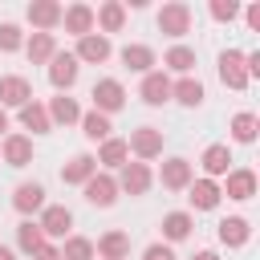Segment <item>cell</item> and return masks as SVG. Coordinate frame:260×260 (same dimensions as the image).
<instances>
[{
	"label": "cell",
	"mask_w": 260,
	"mask_h": 260,
	"mask_svg": "<svg viewBox=\"0 0 260 260\" xmlns=\"http://www.w3.org/2000/svg\"><path fill=\"white\" fill-rule=\"evenodd\" d=\"M162 130L158 126H138V130H130V138H126V146H130V154L138 158V162H154V158H162Z\"/></svg>",
	"instance_id": "obj_3"
},
{
	"label": "cell",
	"mask_w": 260,
	"mask_h": 260,
	"mask_svg": "<svg viewBox=\"0 0 260 260\" xmlns=\"http://www.w3.org/2000/svg\"><path fill=\"white\" fill-rule=\"evenodd\" d=\"M171 98L179 102V106H187V110H195V106H203V81L191 73V77H179V81H171Z\"/></svg>",
	"instance_id": "obj_32"
},
{
	"label": "cell",
	"mask_w": 260,
	"mask_h": 260,
	"mask_svg": "<svg viewBox=\"0 0 260 260\" xmlns=\"http://www.w3.org/2000/svg\"><path fill=\"white\" fill-rule=\"evenodd\" d=\"M81 191H85V203H93V207H114V203H118V183H114V175H106V171H98Z\"/></svg>",
	"instance_id": "obj_15"
},
{
	"label": "cell",
	"mask_w": 260,
	"mask_h": 260,
	"mask_svg": "<svg viewBox=\"0 0 260 260\" xmlns=\"http://www.w3.org/2000/svg\"><path fill=\"white\" fill-rule=\"evenodd\" d=\"M8 126H12V118H8V110H4V106H0V138H4V134H8Z\"/></svg>",
	"instance_id": "obj_41"
},
{
	"label": "cell",
	"mask_w": 260,
	"mask_h": 260,
	"mask_svg": "<svg viewBox=\"0 0 260 260\" xmlns=\"http://www.w3.org/2000/svg\"><path fill=\"white\" fill-rule=\"evenodd\" d=\"M219 183L215 179H195L191 187H187V203H191V211H215L219 207Z\"/></svg>",
	"instance_id": "obj_19"
},
{
	"label": "cell",
	"mask_w": 260,
	"mask_h": 260,
	"mask_svg": "<svg viewBox=\"0 0 260 260\" xmlns=\"http://www.w3.org/2000/svg\"><path fill=\"white\" fill-rule=\"evenodd\" d=\"M244 12V24L252 28V32H260V4H248V8H240Z\"/></svg>",
	"instance_id": "obj_39"
},
{
	"label": "cell",
	"mask_w": 260,
	"mask_h": 260,
	"mask_svg": "<svg viewBox=\"0 0 260 260\" xmlns=\"http://www.w3.org/2000/svg\"><path fill=\"white\" fill-rule=\"evenodd\" d=\"M142 260H179V256H175V248H171V244L154 240V244H146V248H142Z\"/></svg>",
	"instance_id": "obj_38"
},
{
	"label": "cell",
	"mask_w": 260,
	"mask_h": 260,
	"mask_svg": "<svg viewBox=\"0 0 260 260\" xmlns=\"http://www.w3.org/2000/svg\"><path fill=\"white\" fill-rule=\"evenodd\" d=\"M195 232V215L191 211H167L162 215V244H183Z\"/></svg>",
	"instance_id": "obj_26"
},
{
	"label": "cell",
	"mask_w": 260,
	"mask_h": 260,
	"mask_svg": "<svg viewBox=\"0 0 260 260\" xmlns=\"http://www.w3.org/2000/svg\"><path fill=\"white\" fill-rule=\"evenodd\" d=\"M24 102H32V81L20 73H4L0 77V106L4 110H20Z\"/></svg>",
	"instance_id": "obj_12"
},
{
	"label": "cell",
	"mask_w": 260,
	"mask_h": 260,
	"mask_svg": "<svg viewBox=\"0 0 260 260\" xmlns=\"http://www.w3.org/2000/svg\"><path fill=\"white\" fill-rule=\"evenodd\" d=\"M93 175H98V162H93V154H89V150L73 154V158L61 167V183H65V187H85Z\"/></svg>",
	"instance_id": "obj_14"
},
{
	"label": "cell",
	"mask_w": 260,
	"mask_h": 260,
	"mask_svg": "<svg viewBox=\"0 0 260 260\" xmlns=\"http://www.w3.org/2000/svg\"><path fill=\"white\" fill-rule=\"evenodd\" d=\"M122 24H126V4H122V0H106V4L93 8V28H98L102 37L122 32Z\"/></svg>",
	"instance_id": "obj_17"
},
{
	"label": "cell",
	"mask_w": 260,
	"mask_h": 260,
	"mask_svg": "<svg viewBox=\"0 0 260 260\" xmlns=\"http://www.w3.org/2000/svg\"><path fill=\"white\" fill-rule=\"evenodd\" d=\"M199 167H203V179H223L232 171V150L228 142H211L203 154H199Z\"/></svg>",
	"instance_id": "obj_18"
},
{
	"label": "cell",
	"mask_w": 260,
	"mask_h": 260,
	"mask_svg": "<svg viewBox=\"0 0 260 260\" xmlns=\"http://www.w3.org/2000/svg\"><path fill=\"white\" fill-rule=\"evenodd\" d=\"M12 207H16L24 219H32L37 211H45V187H41V183H20V187L12 191Z\"/></svg>",
	"instance_id": "obj_25"
},
{
	"label": "cell",
	"mask_w": 260,
	"mask_h": 260,
	"mask_svg": "<svg viewBox=\"0 0 260 260\" xmlns=\"http://www.w3.org/2000/svg\"><path fill=\"white\" fill-rule=\"evenodd\" d=\"M256 187H260V179H256L252 167H232V171L223 175L219 195H228V199H236V203H248V199H256Z\"/></svg>",
	"instance_id": "obj_4"
},
{
	"label": "cell",
	"mask_w": 260,
	"mask_h": 260,
	"mask_svg": "<svg viewBox=\"0 0 260 260\" xmlns=\"http://www.w3.org/2000/svg\"><path fill=\"white\" fill-rule=\"evenodd\" d=\"M61 24H65L69 37H85V32H93V4H85V0L69 4V8L61 12Z\"/></svg>",
	"instance_id": "obj_22"
},
{
	"label": "cell",
	"mask_w": 260,
	"mask_h": 260,
	"mask_svg": "<svg viewBox=\"0 0 260 260\" xmlns=\"http://www.w3.org/2000/svg\"><path fill=\"white\" fill-rule=\"evenodd\" d=\"M45 110H49V122H53V126H77V122H81V106H77V98H69V93L49 98Z\"/></svg>",
	"instance_id": "obj_24"
},
{
	"label": "cell",
	"mask_w": 260,
	"mask_h": 260,
	"mask_svg": "<svg viewBox=\"0 0 260 260\" xmlns=\"http://www.w3.org/2000/svg\"><path fill=\"white\" fill-rule=\"evenodd\" d=\"M16 118H20V126L24 130H32V134H49L53 130V122H49V110H45V102H24L20 110H16Z\"/></svg>",
	"instance_id": "obj_30"
},
{
	"label": "cell",
	"mask_w": 260,
	"mask_h": 260,
	"mask_svg": "<svg viewBox=\"0 0 260 260\" xmlns=\"http://www.w3.org/2000/svg\"><path fill=\"white\" fill-rule=\"evenodd\" d=\"M138 98H142L146 106H162V102H171V77H167L162 69H150V73L142 77V85H138Z\"/></svg>",
	"instance_id": "obj_23"
},
{
	"label": "cell",
	"mask_w": 260,
	"mask_h": 260,
	"mask_svg": "<svg viewBox=\"0 0 260 260\" xmlns=\"http://www.w3.org/2000/svg\"><path fill=\"white\" fill-rule=\"evenodd\" d=\"M20 49H24V32H20V24L4 20V24H0V53H20Z\"/></svg>",
	"instance_id": "obj_36"
},
{
	"label": "cell",
	"mask_w": 260,
	"mask_h": 260,
	"mask_svg": "<svg viewBox=\"0 0 260 260\" xmlns=\"http://www.w3.org/2000/svg\"><path fill=\"white\" fill-rule=\"evenodd\" d=\"M191 260H219V256H215V252H195Z\"/></svg>",
	"instance_id": "obj_42"
},
{
	"label": "cell",
	"mask_w": 260,
	"mask_h": 260,
	"mask_svg": "<svg viewBox=\"0 0 260 260\" xmlns=\"http://www.w3.org/2000/svg\"><path fill=\"white\" fill-rule=\"evenodd\" d=\"M73 57H77V65H106V61L114 57V45H110V37H102V32H85V37H77Z\"/></svg>",
	"instance_id": "obj_7"
},
{
	"label": "cell",
	"mask_w": 260,
	"mask_h": 260,
	"mask_svg": "<svg viewBox=\"0 0 260 260\" xmlns=\"http://www.w3.org/2000/svg\"><path fill=\"white\" fill-rule=\"evenodd\" d=\"M57 248H61V260H98V252H93V240H89V236H65Z\"/></svg>",
	"instance_id": "obj_35"
},
{
	"label": "cell",
	"mask_w": 260,
	"mask_h": 260,
	"mask_svg": "<svg viewBox=\"0 0 260 260\" xmlns=\"http://www.w3.org/2000/svg\"><path fill=\"white\" fill-rule=\"evenodd\" d=\"M93 252H98V260H126L130 256V236L118 232V228H110V232H102L93 240Z\"/></svg>",
	"instance_id": "obj_21"
},
{
	"label": "cell",
	"mask_w": 260,
	"mask_h": 260,
	"mask_svg": "<svg viewBox=\"0 0 260 260\" xmlns=\"http://www.w3.org/2000/svg\"><path fill=\"white\" fill-rule=\"evenodd\" d=\"M53 53H57V37H53V32H28V37H24V57H28L32 65H49Z\"/></svg>",
	"instance_id": "obj_27"
},
{
	"label": "cell",
	"mask_w": 260,
	"mask_h": 260,
	"mask_svg": "<svg viewBox=\"0 0 260 260\" xmlns=\"http://www.w3.org/2000/svg\"><path fill=\"white\" fill-rule=\"evenodd\" d=\"M89 98H93V110L110 118V114H118V110L126 106V85H122L118 77H98L93 89H89Z\"/></svg>",
	"instance_id": "obj_2"
},
{
	"label": "cell",
	"mask_w": 260,
	"mask_h": 260,
	"mask_svg": "<svg viewBox=\"0 0 260 260\" xmlns=\"http://www.w3.org/2000/svg\"><path fill=\"white\" fill-rule=\"evenodd\" d=\"M93 162L98 167H106V175L110 171H122L126 162H130V146H126V138H106V142H98V154H93Z\"/></svg>",
	"instance_id": "obj_13"
},
{
	"label": "cell",
	"mask_w": 260,
	"mask_h": 260,
	"mask_svg": "<svg viewBox=\"0 0 260 260\" xmlns=\"http://www.w3.org/2000/svg\"><path fill=\"white\" fill-rule=\"evenodd\" d=\"M0 158L8 162V167H28L32 162V138L28 134H4L0 138Z\"/></svg>",
	"instance_id": "obj_16"
},
{
	"label": "cell",
	"mask_w": 260,
	"mask_h": 260,
	"mask_svg": "<svg viewBox=\"0 0 260 260\" xmlns=\"http://www.w3.org/2000/svg\"><path fill=\"white\" fill-rule=\"evenodd\" d=\"M118 57H122V65H126L130 73H142V77L158 65V57H154V49H150V45H126Z\"/></svg>",
	"instance_id": "obj_29"
},
{
	"label": "cell",
	"mask_w": 260,
	"mask_h": 260,
	"mask_svg": "<svg viewBox=\"0 0 260 260\" xmlns=\"http://www.w3.org/2000/svg\"><path fill=\"white\" fill-rule=\"evenodd\" d=\"M191 69H195V49H191V45H171V49L162 53V73H167V77H171V73L191 77Z\"/></svg>",
	"instance_id": "obj_28"
},
{
	"label": "cell",
	"mask_w": 260,
	"mask_h": 260,
	"mask_svg": "<svg viewBox=\"0 0 260 260\" xmlns=\"http://www.w3.org/2000/svg\"><path fill=\"white\" fill-rule=\"evenodd\" d=\"M41 244H49L45 232H41V223H37V219H20V223H16V252L32 256Z\"/></svg>",
	"instance_id": "obj_33"
},
{
	"label": "cell",
	"mask_w": 260,
	"mask_h": 260,
	"mask_svg": "<svg viewBox=\"0 0 260 260\" xmlns=\"http://www.w3.org/2000/svg\"><path fill=\"white\" fill-rule=\"evenodd\" d=\"M0 260H16V252H12V248H4V244H0Z\"/></svg>",
	"instance_id": "obj_43"
},
{
	"label": "cell",
	"mask_w": 260,
	"mask_h": 260,
	"mask_svg": "<svg viewBox=\"0 0 260 260\" xmlns=\"http://www.w3.org/2000/svg\"><path fill=\"white\" fill-rule=\"evenodd\" d=\"M228 130H232V142H240V146H252V142H256V134H260V118H256L252 110H240V114H232Z\"/></svg>",
	"instance_id": "obj_31"
},
{
	"label": "cell",
	"mask_w": 260,
	"mask_h": 260,
	"mask_svg": "<svg viewBox=\"0 0 260 260\" xmlns=\"http://www.w3.org/2000/svg\"><path fill=\"white\" fill-rule=\"evenodd\" d=\"M215 236H219L223 248H244V244L252 240V223H248L244 215H228V219L215 223Z\"/></svg>",
	"instance_id": "obj_20"
},
{
	"label": "cell",
	"mask_w": 260,
	"mask_h": 260,
	"mask_svg": "<svg viewBox=\"0 0 260 260\" xmlns=\"http://www.w3.org/2000/svg\"><path fill=\"white\" fill-rule=\"evenodd\" d=\"M41 232H45V240L49 244H57V240H65L69 236V228H73V211L65 207V203H45V211H41Z\"/></svg>",
	"instance_id": "obj_8"
},
{
	"label": "cell",
	"mask_w": 260,
	"mask_h": 260,
	"mask_svg": "<svg viewBox=\"0 0 260 260\" xmlns=\"http://www.w3.org/2000/svg\"><path fill=\"white\" fill-rule=\"evenodd\" d=\"M61 12H65V4H61V0H32V4L24 8V16H28L32 32H53V28L61 24Z\"/></svg>",
	"instance_id": "obj_10"
},
{
	"label": "cell",
	"mask_w": 260,
	"mask_h": 260,
	"mask_svg": "<svg viewBox=\"0 0 260 260\" xmlns=\"http://www.w3.org/2000/svg\"><path fill=\"white\" fill-rule=\"evenodd\" d=\"M77 73H81L77 57L57 49V53H53V61H49V81H53V89H57V93H69V89L77 85Z\"/></svg>",
	"instance_id": "obj_9"
},
{
	"label": "cell",
	"mask_w": 260,
	"mask_h": 260,
	"mask_svg": "<svg viewBox=\"0 0 260 260\" xmlns=\"http://www.w3.org/2000/svg\"><path fill=\"white\" fill-rule=\"evenodd\" d=\"M114 183H118V195H146L154 183V171H150V162H126L114 175Z\"/></svg>",
	"instance_id": "obj_6"
},
{
	"label": "cell",
	"mask_w": 260,
	"mask_h": 260,
	"mask_svg": "<svg viewBox=\"0 0 260 260\" xmlns=\"http://www.w3.org/2000/svg\"><path fill=\"white\" fill-rule=\"evenodd\" d=\"M77 126H81V134H85L89 142H106V138H110V130H114V126H110V118H106V114H98V110H81V122H77Z\"/></svg>",
	"instance_id": "obj_34"
},
{
	"label": "cell",
	"mask_w": 260,
	"mask_h": 260,
	"mask_svg": "<svg viewBox=\"0 0 260 260\" xmlns=\"http://www.w3.org/2000/svg\"><path fill=\"white\" fill-rule=\"evenodd\" d=\"M28 260H61V248H57V244H41Z\"/></svg>",
	"instance_id": "obj_40"
},
{
	"label": "cell",
	"mask_w": 260,
	"mask_h": 260,
	"mask_svg": "<svg viewBox=\"0 0 260 260\" xmlns=\"http://www.w3.org/2000/svg\"><path fill=\"white\" fill-rule=\"evenodd\" d=\"M207 12H211V20L232 24V20L240 16V4H236V0H211V4H207Z\"/></svg>",
	"instance_id": "obj_37"
},
{
	"label": "cell",
	"mask_w": 260,
	"mask_h": 260,
	"mask_svg": "<svg viewBox=\"0 0 260 260\" xmlns=\"http://www.w3.org/2000/svg\"><path fill=\"white\" fill-rule=\"evenodd\" d=\"M219 81H223L228 89H248V85H252L240 49H223V53H219Z\"/></svg>",
	"instance_id": "obj_11"
},
{
	"label": "cell",
	"mask_w": 260,
	"mask_h": 260,
	"mask_svg": "<svg viewBox=\"0 0 260 260\" xmlns=\"http://www.w3.org/2000/svg\"><path fill=\"white\" fill-rule=\"evenodd\" d=\"M158 183H162V191H187V187L195 183V167H191V158L171 154V158L158 167Z\"/></svg>",
	"instance_id": "obj_5"
},
{
	"label": "cell",
	"mask_w": 260,
	"mask_h": 260,
	"mask_svg": "<svg viewBox=\"0 0 260 260\" xmlns=\"http://www.w3.org/2000/svg\"><path fill=\"white\" fill-rule=\"evenodd\" d=\"M191 20H195V12H191L187 0H167V4L158 8V16H154L158 32H167V37H175V41L191 32Z\"/></svg>",
	"instance_id": "obj_1"
}]
</instances>
